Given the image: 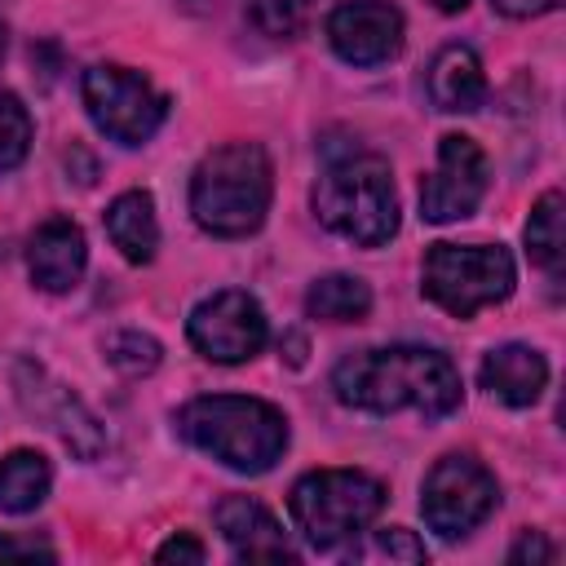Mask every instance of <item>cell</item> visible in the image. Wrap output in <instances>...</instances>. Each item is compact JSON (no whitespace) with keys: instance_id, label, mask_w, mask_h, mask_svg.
Here are the masks:
<instances>
[{"instance_id":"1","label":"cell","mask_w":566,"mask_h":566,"mask_svg":"<svg viewBox=\"0 0 566 566\" xmlns=\"http://www.w3.org/2000/svg\"><path fill=\"white\" fill-rule=\"evenodd\" d=\"M332 389L354 411H416L424 420L451 416L464 398L455 363L429 345H380L345 354L332 371Z\"/></svg>"},{"instance_id":"2","label":"cell","mask_w":566,"mask_h":566,"mask_svg":"<svg viewBox=\"0 0 566 566\" xmlns=\"http://www.w3.org/2000/svg\"><path fill=\"white\" fill-rule=\"evenodd\" d=\"M177 433L234 473H270L287 451V416L265 398L203 394L177 411Z\"/></svg>"},{"instance_id":"3","label":"cell","mask_w":566,"mask_h":566,"mask_svg":"<svg viewBox=\"0 0 566 566\" xmlns=\"http://www.w3.org/2000/svg\"><path fill=\"white\" fill-rule=\"evenodd\" d=\"M274 195L270 155L256 142H226L208 150L190 177V217L217 239L256 234Z\"/></svg>"},{"instance_id":"4","label":"cell","mask_w":566,"mask_h":566,"mask_svg":"<svg viewBox=\"0 0 566 566\" xmlns=\"http://www.w3.org/2000/svg\"><path fill=\"white\" fill-rule=\"evenodd\" d=\"M314 217L354 248L389 243L398 234V190L389 164L371 150L332 159L314 186Z\"/></svg>"},{"instance_id":"5","label":"cell","mask_w":566,"mask_h":566,"mask_svg":"<svg viewBox=\"0 0 566 566\" xmlns=\"http://www.w3.org/2000/svg\"><path fill=\"white\" fill-rule=\"evenodd\" d=\"M385 509V482L363 469H314L292 482L287 513L310 548L332 553L363 535Z\"/></svg>"},{"instance_id":"6","label":"cell","mask_w":566,"mask_h":566,"mask_svg":"<svg viewBox=\"0 0 566 566\" xmlns=\"http://www.w3.org/2000/svg\"><path fill=\"white\" fill-rule=\"evenodd\" d=\"M517 265L500 243H433L420 265L424 296L451 318H473L513 296Z\"/></svg>"},{"instance_id":"7","label":"cell","mask_w":566,"mask_h":566,"mask_svg":"<svg viewBox=\"0 0 566 566\" xmlns=\"http://www.w3.org/2000/svg\"><path fill=\"white\" fill-rule=\"evenodd\" d=\"M80 97L93 128L119 146H146L168 115V97L142 71H128L115 62L88 66L80 80Z\"/></svg>"},{"instance_id":"8","label":"cell","mask_w":566,"mask_h":566,"mask_svg":"<svg viewBox=\"0 0 566 566\" xmlns=\"http://www.w3.org/2000/svg\"><path fill=\"white\" fill-rule=\"evenodd\" d=\"M500 504V482L495 473L473 460V455H442L420 486V513L429 522V531H438L442 539H464L469 531H478Z\"/></svg>"},{"instance_id":"9","label":"cell","mask_w":566,"mask_h":566,"mask_svg":"<svg viewBox=\"0 0 566 566\" xmlns=\"http://www.w3.org/2000/svg\"><path fill=\"white\" fill-rule=\"evenodd\" d=\"M186 336L195 345L199 358L208 363H221V367H234V363H248L265 349L270 340V318L261 310V301L243 287H221L212 296H203L190 318H186Z\"/></svg>"},{"instance_id":"10","label":"cell","mask_w":566,"mask_h":566,"mask_svg":"<svg viewBox=\"0 0 566 566\" xmlns=\"http://www.w3.org/2000/svg\"><path fill=\"white\" fill-rule=\"evenodd\" d=\"M486 186H491V172H486L482 146L464 133H447L438 142V168L420 186V217L433 226L464 221L486 199Z\"/></svg>"},{"instance_id":"11","label":"cell","mask_w":566,"mask_h":566,"mask_svg":"<svg viewBox=\"0 0 566 566\" xmlns=\"http://www.w3.org/2000/svg\"><path fill=\"white\" fill-rule=\"evenodd\" d=\"M13 389H18V402H22L40 424H49V429L66 442L71 455H80V460L102 455L106 433H102L97 416H93L62 380H53L40 363H27V358H22V363L13 367Z\"/></svg>"},{"instance_id":"12","label":"cell","mask_w":566,"mask_h":566,"mask_svg":"<svg viewBox=\"0 0 566 566\" xmlns=\"http://www.w3.org/2000/svg\"><path fill=\"white\" fill-rule=\"evenodd\" d=\"M327 44L349 66H385L402 53V9L389 0H349L327 13Z\"/></svg>"},{"instance_id":"13","label":"cell","mask_w":566,"mask_h":566,"mask_svg":"<svg viewBox=\"0 0 566 566\" xmlns=\"http://www.w3.org/2000/svg\"><path fill=\"white\" fill-rule=\"evenodd\" d=\"M84 265H88V243L71 217H49L35 226L27 243V270L40 292H53V296L71 292L84 279Z\"/></svg>"},{"instance_id":"14","label":"cell","mask_w":566,"mask_h":566,"mask_svg":"<svg viewBox=\"0 0 566 566\" xmlns=\"http://www.w3.org/2000/svg\"><path fill=\"white\" fill-rule=\"evenodd\" d=\"M217 531L239 562H292V544L274 513L252 495H226L217 504Z\"/></svg>"},{"instance_id":"15","label":"cell","mask_w":566,"mask_h":566,"mask_svg":"<svg viewBox=\"0 0 566 566\" xmlns=\"http://www.w3.org/2000/svg\"><path fill=\"white\" fill-rule=\"evenodd\" d=\"M478 380H482V389H486L491 398H500L504 407H531V402H539V394H544V385H548V363H544L539 349L509 340V345H495V349L482 358Z\"/></svg>"},{"instance_id":"16","label":"cell","mask_w":566,"mask_h":566,"mask_svg":"<svg viewBox=\"0 0 566 566\" xmlns=\"http://www.w3.org/2000/svg\"><path fill=\"white\" fill-rule=\"evenodd\" d=\"M424 93L447 115H469L486 102V75L469 44H442L424 71Z\"/></svg>"},{"instance_id":"17","label":"cell","mask_w":566,"mask_h":566,"mask_svg":"<svg viewBox=\"0 0 566 566\" xmlns=\"http://www.w3.org/2000/svg\"><path fill=\"white\" fill-rule=\"evenodd\" d=\"M106 234H111V243L119 248L124 261H133V265L155 261L159 221H155L150 190H124V195H115L111 208H106Z\"/></svg>"},{"instance_id":"18","label":"cell","mask_w":566,"mask_h":566,"mask_svg":"<svg viewBox=\"0 0 566 566\" xmlns=\"http://www.w3.org/2000/svg\"><path fill=\"white\" fill-rule=\"evenodd\" d=\"M53 491V469L40 451L18 447L0 460V509L4 513H31L49 500Z\"/></svg>"},{"instance_id":"19","label":"cell","mask_w":566,"mask_h":566,"mask_svg":"<svg viewBox=\"0 0 566 566\" xmlns=\"http://www.w3.org/2000/svg\"><path fill=\"white\" fill-rule=\"evenodd\" d=\"M305 314L318 323H363L371 314V287L354 274H323L305 292Z\"/></svg>"},{"instance_id":"20","label":"cell","mask_w":566,"mask_h":566,"mask_svg":"<svg viewBox=\"0 0 566 566\" xmlns=\"http://www.w3.org/2000/svg\"><path fill=\"white\" fill-rule=\"evenodd\" d=\"M562 212H566V199L562 190H544L531 208V221H526V256L557 274L562 270V256H566V226H562Z\"/></svg>"},{"instance_id":"21","label":"cell","mask_w":566,"mask_h":566,"mask_svg":"<svg viewBox=\"0 0 566 566\" xmlns=\"http://www.w3.org/2000/svg\"><path fill=\"white\" fill-rule=\"evenodd\" d=\"M106 363L119 371V376H150L164 358V345L150 336V332H137V327H124V332H111L106 336Z\"/></svg>"},{"instance_id":"22","label":"cell","mask_w":566,"mask_h":566,"mask_svg":"<svg viewBox=\"0 0 566 566\" xmlns=\"http://www.w3.org/2000/svg\"><path fill=\"white\" fill-rule=\"evenodd\" d=\"M31 150V115L18 93L0 88V177L13 172Z\"/></svg>"},{"instance_id":"23","label":"cell","mask_w":566,"mask_h":566,"mask_svg":"<svg viewBox=\"0 0 566 566\" xmlns=\"http://www.w3.org/2000/svg\"><path fill=\"white\" fill-rule=\"evenodd\" d=\"M314 4L318 0H248V13L256 22V31L274 35V40H292L310 27Z\"/></svg>"},{"instance_id":"24","label":"cell","mask_w":566,"mask_h":566,"mask_svg":"<svg viewBox=\"0 0 566 566\" xmlns=\"http://www.w3.org/2000/svg\"><path fill=\"white\" fill-rule=\"evenodd\" d=\"M371 548H376V553H385L389 562H424V544H420V539H416L411 531H402V526L376 531Z\"/></svg>"},{"instance_id":"25","label":"cell","mask_w":566,"mask_h":566,"mask_svg":"<svg viewBox=\"0 0 566 566\" xmlns=\"http://www.w3.org/2000/svg\"><path fill=\"white\" fill-rule=\"evenodd\" d=\"M553 544L539 535V531H522L517 535V544L509 548V562H531V566H544V562H553Z\"/></svg>"},{"instance_id":"26","label":"cell","mask_w":566,"mask_h":566,"mask_svg":"<svg viewBox=\"0 0 566 566\" xmlns=\"http://www.w3.org/2000/svg\"><path fill=\"white\" fill-rule=\"evenodd\" d=\"M155 562H203V544H199L195 535L177 531L168 544H159V548H155Z\"/></svg>"},{"instance_id":"27","label":"cell","mask_w":566,"mask_h":566,"mask_svg":"<svg viewBox=\"0 0 566 566\" xmlns=\"http://www.w3.org/2000/svg\"><path fill=\"white\" fill-rule=\"evenodd\" d=\"M562 0H491V9H500L504 18H539L553 13Z\"/></svg>"},{"instance_id":"28","label":"cell","mask_w":566,"mask_h":566,"mask_svg":"<svg viewBox=\"0 0 566 566\" xmlns=\"http://www.w3.org/2000/svg\"><path fill=\"white\" fill-rule=\"evenodd\" d=\"M53 557L49 548H40V544H31V539H9V535H0V557Z\"/></svg>"},{"instance_id":"29","label":"cell","mask_w":566,"mask_h":566,"mask_svg":"<svg viewBox=\"0 0 566 566\" xmlns=\"http://www.w3.org/2000/svg\"><path fill=\"white\" fill-rule=\"evenodd\" d=\"M433 9H442V13H464L469 9V0H429Z\"/></svg>"},{"instance_id":"30","label":"cell","mask_w":566,"mask_h":566,"mask_svg":"<svg viewBox=\"0 0 566 566\" xmlns=\"http://www.w3.org/2000/svg\"><path fill=\"white\" fill-rule=\"evenodd\" d=\"M4 49H9V27H4V18H0V62H4Z\"/></svg>"}]
</instances>
